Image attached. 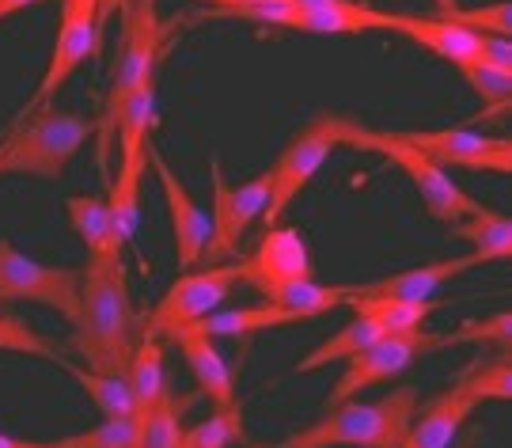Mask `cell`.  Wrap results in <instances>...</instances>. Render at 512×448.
<instances>
[{
    "label": "cell",
    "instance_id": "6da1fadb",
    "mask_svg": "<svg viewBox=\"0 0 512 448\" xmlns=\"http://www.w3.org/2000/svg\"><path fill=\"white\" fill-rule=\"evenodd\" d=\"M73 331L92 373L126 376L133 346L141 338V316L129 297L122 259H88L80 281V319Z\"/></svg>",
    "mask_w": 512,
    "mask_h": 448
},
{
    "label": "cell",
    "instance_id": "7a4b0ae2",
    "mask_svg": "<svg viewBox=\"0 0 512 448\" xmlns=\"http://www.w3.org/2000/svg\"><path fill=\"white\" fill-rule=\"evenodd\" d=\"M418 414L414 388H395L376 403L349 399L330 407L319 422L285 437L277 448H399Z\"/></svg>",
    "mask_w": 512,
    "mask_h": 448
},
{
    "label": "cell",
    "instance_id": "3957f363",
    "mask_svg": "<svg viewBox=\"0 0 512 448\" xmlns=\"http://www.w3.org/2000/svg\"><path fill=\"white\" fill-rule=\"evenodd\" d=\"M92 122L80 114L54 107L12 122L0 141V175H31V179H61L76 152L92 141Z\"/></svg>",
    "mask_w": 512,
    "mask_h": 448
},
{
    "label": "cell",
    "instance_id": "277c9868",
    "mask_svg": "<svg viewBox=\"0 0 512 448\" xmlns=\"http://www.w3.org/2000/svg\"><path fill=\"white\" fill-rule=\"evenodd\" d=\"M167 46V27L160 23L156 0H133V16H129L126 31H122V57L110 80L107 103H103V118H99V133H95V164L99 175L110 179V149H114V118L122 111L129 95L145 84L148 76L160 73V57Z\"/></svg>",
    "mask_w": 512,
    "mask_h": 448
},
{
    "label": "cell",
    "instance_id": "5b68a950",
    "mask_svg": "<svg viewBox=\"0 0 512 448\" xmlns=\"http://www.w3.org/2000/svg\"><path fill=\"white\" fill-rule=\"evenodd\" d=\"M342 145H353V149H365V152H380L387 156L395 168L403 171L406 179L414 183V190L421 194V202L429 209V217L440 224H456L463 217H471L482 209V202H475L467 190L459 187L456 179L448 175V168L433 164L425 152H418L414 145H406L403 137L395 130H368V126H357L349 122L346 137Z\"/></svg>",
    "mask_w": 512,
    "mask_h": 448
},
{
    "label": "cell",
    "instance_id": "8992f818",
    "mask_svg": "<svg viewBox=\"0 0 512 448\" xmlns=\"http://www.w3.org/2000/svg\"><path fill=\"white\" fill-rule=\"evenodd\" d=\"M346 126H349V118H342V114H334V111H323V114H315L311 122H304L300 133L281 149V156H277L274 168H270V206L262 213L266 224H277V217L293 206L296 194L319 175V168L330 160V152L342 145Z\"/></svg>",
    "mask_w": 512,
    "mask_h": 448
},
{
    "label": "cell",
    "instance_id": "52a82bcc",
    "mask_svg": "<svg viewBox=\"0 0 512 448\" xmlns=\"http://www.w3.org/2000/svg\"><path fill=\"white\" fill-rule=\"evenodd\" d=\"M80 281L84 270L76 266H46L23 255L12 240H0V300H27L42 304L76 327L80 319Z\"/></svg>",
    "mask_w": 512,
    "mask_h": 448
},
{
    "label": "cell",
    "instance_id": "ba28073f",
    "mask_svg": "<svg viewBox=\"0 0 512 448\" xmlns=\"http://www.w3.org/2000/svg\"><path fill=\"white\" fill-rule=\"evenodd\" d=\"M236 285H243V259L213 262V266H202V270H186L183 278L171 281V289L152 308L145 331H152L156 338H167L179 327L198 323L202 316L217 312L220 304L236 293Z\"/></svg>",
    "mask_w": 512,
    "mask_h": 448
},
{
    "label": "cell",
    "instance_id": "9c48e42d",
    "mask_svg": "<svg viewBox=\"0 0 512 448\" xmlns=\"http://www.w3.org/2000/svg\"><path fill=\"white\" fill-rule=\"evenodd\" d=\"M213 213H209V243H205L202 262H228L236 255L239 240L247 236V228L266 213L270 206V171H262L247 183H228L220 156H213Z\"/></svg>",
    "mask_w": 512,
    "mask_h": 448
},
{
    "label": "cell",
    "instance_id": "30bf717a",
    "mask_svg": "<svg viewBox=\"0 0 512 448\" xmlns=\"http://www.w3.org/2000/svg\"><path fill=\"white\" fill-rule=\"evenodd\" d=\"M448 346V335H429V331H403V335H384L380 342H372L365 350H357L346 357V373L334 380V392L327 395L323 407H342L349 399H357L361 392L384 384L391 376L406 373L421 354Z\"/></svg>",
    "mask_w": 512,
    "mask_h": 448
},
{
    "label": "cell",
    "instance_id": "8fae6325",
    "mask_svg": "<svg viewBox=\"0 0 512 448\" xmlns=\"http://www.w3.org/2000/svg\"><path fill=\"white\" fill-rule=\"evenodd\" d=\"M406 145L425 152L433 164H448V168L467 171H494V175H509L512 171V141L509 137H486L467 126H452V130H395Z\"/></svg>",
    "mask_w": 512,
    "mask_h": 448
},
{
    "label": "cell",
    "instance_id": "7c38bea8",
    "mask_svg": "<svg viewBox=\"0 0 512 448\" xmlns=\"http://www.w3.org/2000/svg\"><path fill=\"white\" fill-rule=\"evenodd\" d=\"M148 164L156 168L160 190H164L167 217H171V236H175V255L183 270H194L205 255V243H209V213H205L194 194L186 190V183L175 175V168L164 160V152L148 141Z\"/></svg>",
    "mask_w": 512,
    "mask_h": 448
},
{
    "label": "cell",
    "instance_id": "4fadbf2b",
    "mask_svg": "<svg viewBox=\"0 0 512 448\" xmlns=\"http://www.w3.org/2000/svg\"><path fill=\"white\" fill-rule=\"evenodd\" d=\"M99 42H103V38L95 35L92 19H73V16L57 19V35H54V50H50V65H46V73H42L38 88L31 92V99L23 103V111H19L16 122H23L27 114L42 111V107H50V99H54L65 84H69V76H73L92 54H99Z\"/></svg>",
    "mask_w": 512,
    "mask_h": 448
},
{
    "label": "cell",
    "instance_id": "5bb4252c",
    "mask_svg": "<svg viewBox=\"0 0 512 448\" xmlns=\"http://www.w3.org/2000/svg\"><path fill=\"white\" fill-rule=\"evenodd\" d=\"M311 278V255L304 236L281 224V228H270L262 243L255 247L251 259H243V285H251L255 293H270L277 285H289V281H304Z\"/></svg>",
    "mask_w": 512,
    "mask_h": 448
},
{
    "label": "cell",
    "instance_id": "9a60e30c",
    "mask_svg": "<svg viewBox=\"0 0 512 448\" xmlns=\"http://www.w3.org/2000/svg\"><path fill=\"white\" fill-rule=\"evenodd\" d=\"M171 342L183 350L186 369L198 380V392L209 395V403L217 407V414H224L236 430H243V411H239V395H236V376L228 369V361L220 357V350L213 346V338L198 335L190 327H179L171 331Z\"/></svg>",
    "mask_w": 512,
    "mask_h": 448
},
{
    "label": "cell",
    "instance_id": "2e32d148",
    "mask_svg": "<svg viewBox=\"0 0 512 448\" xmlns=\"http://www.w3.org/2000/svg\"><path fill=\"white\" fill-rule=\"evenodd\" d=\"M478 399L467 388L463 380H456L444 395H437L421 414H414L410 430H406L403 445L399 448H452L456 445L463 422L475 414Z\"/></svg>",
    "mask_w": 512,
    "mask_h": 448
},
{
    "label": "cell",
    "instance_id": "e0dca14e",
    "mask_svg": "<svg viewBox=\"0 0 512 448\" xmlns=\"http://www.w3.org/2000/svg\"><path fill=\"white\" fill-rule=\"evenodd\" d=\"M482 266L475 251L471 255H463V259H444V262H429V266H414V270H403V274H391V278H376V281H365V285H353V293L357 297H384V300H433L440 285H448V281H456L459 274H467V270H475Z\"/></svg>",
    "mask_w": 512,
    "mask_h": 448
},
{
    "label": "cell",
    "instance_id": "ac0fdd59",
    "mask_svg": "<svg viewBox=\"0 0 512 448\" xmlns=\"http://www.w3.org/2000/svg\"><path fill=\"white\" fill-rule=\"evenodd\" d=\"M399 35H406L410 42L425 46L429 54H437L448 65H478V42L482 35L471 27H459L452 19H429V16H399Z\"/></svg>",
    "mask_w": 512,
    "mask_h": 448
},
{
    "label": "cell",
    "instance_id": "d6986e66",
    "mask_svg": "<svg viewBox=\"0 0 512 448\" xmlns=\"http://www.w3.org/2000/svg\"><path fill=\"white\" fill-rule=\"evenodd\" d=\"M315 316L308 312H293L281 304H258V308H224V312H209L198 323H190V331L205 338H247L258 331H277V327H293V323H311Z\"/></svg>",
    "mask_w": 512,
    "mask_h": 448
},
{
    "label": "cell",
    "instance_id": "ffe728a7",
    "mask_svg": "<svg viewBox=\"0 0 512 448\" xmlns=\"http://www.w3.org/2000/svg\"><path fill=\"white\" fill-rule=\"evenodd\" d=\"M126 380H129V392H133V422L141 426L167 388L164 346H160V338L152 335V331H141V338H137L133 357H129L126 365Z\"/></svg>",
    "mask_w": 512,
    "mask_h": 448
},
{
    "label": "cell",
    "instance_id": "44dd1931",
    "mask_svg": "<svg viewBox=\"0 0 512 448\" xmlns=\"http://www.w3.org/2000/svg\"><path fill=\"white\" fill-rule=\"evenodd\" d=\"M148 152L141 160H122V168L114 175L107 190V217H110V243L122 251L141 224V179H145Z\"/></svg>",
    "mask_w": 512,
    "mask_h": 448
},
{
    "label": "cell",
    "instance_id": "7402d4cb",
    "mask_svg": "<svg viewBox=\"0 0 512 448\" xmlns=\"http://www.w3.org/2000/svg\"><path fill=\"white\" fill-rule=\"evenodd\" d=\"M65 213L73 232L88 247V259H122V251L110 243V217L103 194H73L65 198Z\"/></svg>",
    "mask_w": 512,
    "mask_h": 448
},
{
    "label": "cell",
    "instance_id": "603a6c76",
    "mask_svg": "<svg viewBox=\"0 0 512 448\" xmlns=\"http://www.w3.org/2000/svg\"><path fill=\"white\" fill-rule=\"evenodd\" d=\"M452 232H456L459 240H467L475 247V255L486 262H509L512 259V221L505 213H497V209H478L471 217H463V221L452 224Z\"/></svg>",
    "mask_w": 512,
    "mask_h": 448
},
{
    "label": "cell",
    "instance_id": "cb8c5ba5",
    "mask_svg": "<svg viewBox=\"0 0 512 448\" xmlns=\"http://www.w3.org/2000/svg\"><path fill=\"white\" fill-rule=\"evenodd\" d=\"M349 308L357 312V316H368L376 319L380 327H384L387 335H403V331H421L425 327V319L440 312L437 300H384V297H357L353 289H349Z\"/></svg>",
    "mask_w": 512,
    "mask_h": 448
},
{
    "label": "cell",
    "instance_id": "d4e9b609",
    "mask_svg": "<svg viewBox=\"0 0 512 448\" xmlns=\"http://www.w3.org/2000/svg\"><path fill=\"white\" fill-rule=\"evenodd\" d=\"M384 335L387 331L376 323V319L353 316L338 335H330L323 346H315V350L296 365V376L311 373V369H323V365H330V361H346V357H353L357 350H365V346H372V342H380Z\"/></svg>",
    "mask_w": 512,
    "mask_h": 448
},
{
    "label": "cell",
    "instance_id": "484cf974",
    "mask_svg": "<svg viewBox=\"0 0 512 448\" xmlns=\"http://www.w3.org/2000/svg\"><path fill=\"white\" fill-rule=\"evenodd\" d=\"M349 289L353 285H323L315 278L289 281V285H277L266 293V304H281V308H293V312H308V316H327L334 308L349 304Z\"/></svg>",
    "mask_w": 512,
    "mask_h": 448
},
{
    "label": "cell",
    "instance_id": "4316f807",
    "mask_svg": "<svg viewBox=\"0 0 512 448\" xmlns=\"http://www.w3.org/2000/svg\"><path fill=\"white\" fill-rule=\"evenodd\" d=\"M76 376V384L84 388V395L92 399V407L103 418H133V392H129L126 376H107V373H92V369H69Z\"/></svg>",
    "mask_w": 512,
    "mask_h": 448
},
{
    "label": "cell",
    "instance_id": "83f0119b",
    "mask_svg": "<svg viewBox=\"0 0 512 448\" xmlns=\"http://www.w3.org/2000/svg\"><path fill=\"white\" fill-rule=\"evenodd\" d=\"M186 407H190V395H175L171 388H164L160 403L141 422V448H179Z\"/></svg>",
    "mask_w": 512,
    "mask_h": 448
},
{
    "label": "cell",
    "instance_id": "f1b7e54d",
    "mask_svg": "<svg viewBox=\"0 0 512 448\" xmlns=\"http://www.w3.org/2000/svg\"><path fill=\"white\" fill-rule=\"evenodd\" d=\"M0 350H4V354L42 357V361H54V365H61V369H73L50 338H42L35 327H27V323H19V319L4 316V312H0Z\"/></svg>",
    "mask_w": 512,
    "mask_h": 448
},
{
    "label": "cell",
    "instance_id": "f546056e",
    "mask_svg": "<svg viewBox=\"0 0 512 448\" xmlns=\"http://www.w3.org/2000/svg\"><path fill=\"white\" fill-rule=\"evenodd\" d=\"M463 388L475 395L478 403L482 399H494V403H509L512 399V357L509 354H497L494 361L486 365H475L467 373L459 376Z\"/></svg>",
    "mask_w": 512,
    "mask_h": 448
},
{
    "label": "cell",
    "instance_id": "4dcf8cb0",
    "mask_svg": "<svg viewBox=\"0 0 512 448\" xmlns=\"http://www.w3.org/2000/svg\"><path fill=\"white\" fill-rule=\"evenodd\" d=\"M61 448H141V426L133 418H103L92 430L61 437Z\"/></svg>",
    "mask_w": 512,
    "mask_h": 448
},
{
    "label": "cell",
    "instance_id": "1f68e13d",
    "mask_svg": "<svg viewBox=\"0 0 512 448\" xmlns=\"http://www.w3.org/2000/svg\"><path fill=\"white\" fill-rule=\"evenodd\" d=\"M463 80L478 92V99L490 107L486 114H505L512 99V73L494 69V65H463Z\"/></svg>",
    "mask_w": 512,
    "mask_h": 448
},
{
    "label": "cell",
    "instance_id": "d6a6232c",
    "mask_svg": "<svg viewBox=\"0 0 512 448\" xmlns=\"http://www.w3.org/2000/svg\"><path fill=\"white\" fill-rule=\"evenodd\" d=\"M452 23L459 27H471L478 35H497V38H509L512 35V8L509 0H497V4H486V8H463L452 12Z\"/></svg>",
    "mask_w": 512,
    "mask_h": 448
},
{
    "label": "cell",
    "instance_id": "836d02e7",
    "mask_svg": "<svg viewBox=\"0 0 512 448\" xmlns=\"http://www.w3.org/2000/svg\"><path fill=\"white\" fill-rule=\"evenodd\" d=\"M448 342H490L497 354H509L512 316L509 312H494L486 323H463L456 335H448Z\"/></svg>",
    "mask_w": 512,
    "mask_h": 448
},
{
    "label": "cell",
    "instance_id": "e575fe53",
    "mask_svg": "<svg viewBox=\"0 0 512 448\" xmlns=\"http://www.w3.org/2000/svg\"><path fill=\"white\" fill-rule=\"evenodd\" d=\"M232 441H243V430H236L224 414H213V418H205L198 426L183 430L179 448H228Z\"/></svg>",
    "mask_w": 512,
    "mask_h": 448
},
{
    "label": "cell",
    "instance_id": "d590c367",
    "mask_svg": "<svg viewBox=\"0 0 512 448\" xmlns=\"http://www.w3.org/2000/svg\"><path fill=\"white\" fill-rule=\"evenodd\" d=\"M478 65H494V69L512 73V42L509 38L482 35V42H478Z\"/></svg>",
    "mask_w": 512,
    "mask_h": 448
},
{
    "label": "cell",
    "instance_id": "8d00e7d4",
    "mask_svg": "<svg viewBox=\"0 0 512 448\" xmlns=\"http://www.w3.org/2000/svg\"><path fill=\"white\" fill-rule=\"evenodd\" d=\"M95 4H99V0H61V16L92 19L95 23Z\"/></svg>",
    "mask_w": 512,
    "mask_h": 448
},
{
    "label": "cell",
    "instance_id": "74e56055",
    "mask_svg": "<svg viewBox=\"0 0 512 448\" xmlns=\"http://www.w3.org/2000/svg\"><path fill=\"white\" fill-rule=\"evenodd\" d=\"M0 448H61V441H27V437L0 433Z\"/></svg>",
    "mask_w": 512,
    "mask_h": 448
},
{
    "label": "cell",
    "instance_id": "f35d334b",
    "mask_svg": "<svg viewBox=\"0 0 512 448\" xmlns=\"http://www.w3.org/2000/svg\"><path fill=\"white\" fill-rule=\"evenodd\" d=\"M35 4H42V0H0V23L19 16V12H27V8H35Z\"/></svg>",
    "mask_w": 512,
    "mask_h": 448
},
{
    "label": "cell",
    "instance_id": "ab89813d",
    "mask_svg": "<svg viewBox=\"0 0 512 448\" xmlns=\"http://www.w3.org/2000/svg\"><path fill=\"white\" fill-rule=\"evenodd\" d=\"M198 4H213V8H247V4H258V0H198Z\"/></svg>",
    "mask_w": 512,
    "mask_h": 448
},
{
    "label": "cell",
    "instance_id": "60d3db41",
    "mask_svg": "<svg viewBox=\"0 0 512 448\" xmlns=\"http://www.w3.org/2000/svg\"><path fill=\"white\" fill-rule=\"evenodd\" d=\"M437 8L444 12V19H448L452 12H459V0H437Z\"/></svg>",
    "mask_w": 512,
    "mask_h": 448
},
{
    "label": "cell",
    "instance_id": "b9f144b4",
    "mask_svg": "<svg viewBox=\"0 0 512 448\" xmlns=\"http://www.w3.org/2000/svg\"><path fill=\"white\" fill-rule=\"evenodd\" d=\"M459 448H471V445H459Z\"/></svg>",
    "mask_w": 512,
    "mask_h": 448
}]
</instances>
